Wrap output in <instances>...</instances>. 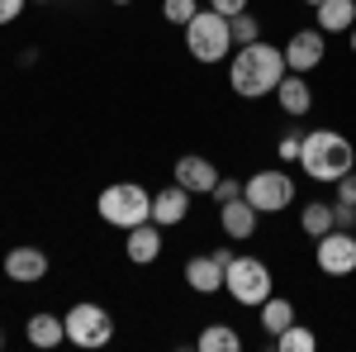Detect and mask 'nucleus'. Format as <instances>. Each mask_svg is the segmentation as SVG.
<instances>
[{
	"mask_svg": "<svg viewBox=\"0 0 356 352\" xmlns=\"http://www.w3.org/2000/svg\"><path fill=\"white\" fill-rule=\"evenodd\" d=\"M223 291L247 309H261V300L271 296V267L261 257H238L233 252V262L223 267Z\"/></svg>",
	"mask_w": 356,
	"mask_h": 352,
	"instance_id": "nucleus-5",
	"label": "nucleus"
},
{
	"mask_svg": "<svg viewBox=\"0 0 356 352\" xmlns=\"http://www.w3.org/2000/svg\"><path fill=\"white\" fill-rule=\"evenodd\" d=\"M257 205L247 200V195H238V200H228V205H219V224H223V234L233 238V243H247L252 234H257Z\"/></svg>",
	"mask_w": 356,
	"mask_h": 352,
	"instance_id": "nucleus-12",
	"label": "nucleus"
},
{
	"mask_svg": "<svg viewBox=\"0 0 356 352\" xmlns=\"http://www.w3.org/2000/svg\"><path fill=\"white\" fill-rule=\"evenodd\" d=\"M162 15H166V24H191L195 15H200V0H162Z\"/></svg>",
	"mask_w": 356,
	"mask_h": 352,
	"instance_id": "nucleus-24",
	"label": "nucleus"
},
{
	"mask_svg": "<svg viewBox=\"0 0 356 352\" xmlns=\"http://www.w3.org/2000/svg\"><path fill=\"white\" fill-rule=\"evenodd\" d=\"M228 29H233V48H243V43H257V38H261V24H257V15H233V20H228Z\"/></svg>",
	"mask_w": 356,
	"mask_h": 352,
	"instance_id": "nucleus-23",
	"label": "nucleus"
},
{
	"mask_svg": "<svg viewBox=\"0 0 356 352\" xmlns=\"http://www.w3.org/2000/svg\"><path fill=\"white\" fill-rule=\"evenodd\" d=\"M300 229L309 234V238H314V243H318L323 234H332V229H337V219H332V205H318V200H314V205H304Z\"/></svg>",
	"mask_w": 356,
	"mask_h": 352,
	"instance_id": "nucleus-22",
	"label": "nucleus"
},
{
	"mask_svg": "<svg viewBox=\"0 0 356 352\" xmlns=\"http://www.w3.org/2000/svg\"><path fill=\"white\" fill-rule=\"evenodd\" d=\"M332 190H337V205H356V167L342 181H332Z\"/></svg>",
	"mask_w": 356,
	"mask_h": 352,
	"instance_id": "nucleus-26",
	"label": "nucleus"
},
{
	"mask_svg": "<svg viewBox=\"0 0 356 352\" xmlns=\"http://www.w3.org/2000/svg\"><path fill=\"white\" fill-rule=\"evenodd\" d=\"M24 5L29 0H0V24H15V20L24 15Z\"/></svg>",
	"mask_w": 356,
	"mask_h": 352,
	"instance_id": "nucleus-28",
	"label": "nucleus"
},
{
	"mask_svg": "<svg viewBox=\"0 0 356 352\" xmlns=\"http://www.w3.org/2000/svg\"><path fill=\"white\" fill-rule=\"evenodd\" d=\"M247 5H252V0H209V10H219V15H228V20H233V15H243Z\"/></svg>",
	"mask_w": 356,
	"mask_h": 352,
	"instance_id": "nucleus-30",
	"label": "nucleus"
},
{
	"mask_svg": "<svg viewBox=\"0 0 356 352\" xmlns=\"http://www.w3.org/2000/svg\"><path fill=\"white\" fill-rule=\"evenodd\" d=\"M318 271L323 276H352L356 271V229H332L318 238Z\"/></svg>",
	"mask_w": 356,
	"mask_h": 352,
	"instance_id": "nucleus-8",
	"label": "nucleus"
},
{
	"mask_svg": "<svg viewBox=\"0 0 356 352\" xmlns=\"http://www.w3.org/2000/svg\"><path fill=\"white\" fill-rule=\"evenodd\" d=\"M332 219H337V229H356V205H337L332 200Z\"/></svg>",
	"mask_w": 356,
	"mask_h": 352,
	"instance_id": "nucleus-29",
	"label": "nucleus"
},
{
	"mask_svg": "<svg viewBox=\"0 0 356 352\" xmlns=\"http://www.w3.org/2000/svg\"><path fill=\"white\" fill-rule=\"evenodd\" d=\"M186 48H191L195 62H223L233 57V29H228V15L219 10H200L191 24H186Z\"/></svg>",
	"mask_w": 356,
	"mask_h": 352,
	"instance_id": "nucleus-4",
	"label": "nucleus"
},
{
	"mask_svg": "<svg viewBox=\"0 0 356 352\" xmlns=\"http://www.w3.org/2000/svg\"><path fill=\"white\" fill-rule=\"evenodd\" d=\"M243 195L257 205V215H280L285 205H295V176L280 171V167H266V171H252L247 176Z\"/></svg>",
	"mask_w": 356,
	"mask_h": 352,
	"instance_id": "nucleus-7",
	"label": "nucleus"
},
{
	"mask_svg": "<svg viewBox=\"0 0 356 352\" xmlns=\"http://www.w3.org/2000/svg\"><path fill=\"white\" fill-rule=\"evenodd\" d=\"M186 286H191L195 296H214V291H223V262L214 257V252L191 257V262H186Z\"/></svg>",
	"mask_w": 356,
	"mask_h": 352,
	"instance_id": "nucleus-16",
	"label": "nucleus"
},
{
	"mask_svg": "<svg viewBox=\"0 0 356 352\" xmlns=\"http://www.w3.org/2000/svg\"><path fill=\"white\" fill-rule=\"evenodd\" d=\"M300 148H304V134H280V143H275L280 162H295V167H300Z\"/></svg>",
	"mask_w": 356,
	"mask_h": 352,
	"instance_id": "nucleus-25",
	"label": "nucleus"
},
{
	"mask_svg": "<svg viewBox=\"0 0 356 352\" xmlns=\"http://www.w3.org/2000/svg\"><path fill=\"white\" fill-rule=\"evenodd\" d=\"M67 343H76V348H105L114 338V319L105 305H95V300H76L67 314Z\"/></svg>",
	"mask_w": 356,
	"mask_h": 352,
	"instance_id": "nucleus-6",
	"label": "nucleus"
},
{
	"mask_svg": "<svg viewBox=\"0 0 356 352\" xmlns=\"http://www.w3.org/2000/svg\"><path fill=\"white\" fill-rule=\"evenodd\" d=\"M171 176H176V186H186L191 195H214V186H219V167L209 162V158H200V153L176 158Z\"/></svg>",
	"mask_w": 356,
	"mask_h": 352,
	"instance_id": "nucleus-9",
	"label": "nucleus"
},
{
	"mask_svg": "<svg viewBox=\"0 0 356 352\" xmlns=\"http://www.w3.org/2000/svg\"><path fill=\"white\" fill-rule=\"evenodd\" d=\"M304 5H314V10H318V5H323V0H304Z\"/></svg>",
	"mask_w": 356,
	"mask_h": 352,
	"instance_id": "nucleus-32",
	"label": "nucleus"
},
{
	"mask_svg": "<svg viewBox=\"0 0 356 352\" xmlns=\"http://www.w3.org/2000/svg\"><path fill=\"white\" fill-rule=\"evenodd\" d=\"M186 215H191V190H186V186H176V181H171L166 190H157V195H152V224L176 229Z\"/></svg>",
	"mask_w": 356,
	"mask_h": 352,
	"instance_id": "nucleus-15",
	"label": "nucleus"
},
{
	"mask_svg": "<svg viewBox=\"0 0 356 352\" xmlns=\"http://www.w3.org/2000/svg\"><path fill=\"white\" fill-rule=\"evenodd\" d=\"M352 53H356V24H352Z\"/></svg>",
	"mask_w": 356,
	"mask_h": 352,
	"instance_id": "nucleus-31",
	"label": "nucleus"
},
{
	"mask_svg": "<svg viewBox=\"0 0 356 352\" xmlns=\"http://www.w3.org/2000/svg\"><path fill=\"white\" fill-rule=\"evenodd\" d=\"M300 167L309 181H342L347 171L356 167V148L337 129H309L304 134V148H300Z\"/></svg>",
	"mask_w": 356,
	"mask_h": 352,
	"instance_id": "nucleus-2",
	"label": "nucleus"
},
{
	"mask_svg": "<svg viewBox=\"0 0 356 352\" xmlns=\"http://www.w3.org/2000/svg\"><path fill=\"white\" fill-rule=\"evenodd\" d=\"M29 5H48V0H29Z\"/></svg>",
	"mask_w": 356,
	"mask_h": 352,
	"instance_id": "nucleus-34",
	"label": "nucleus"
},
{
	"mask_svg": "<svg viewBox=\"0 0 356 352\" xmlns=\"http://www.w3.org/2000/svg\"><path fill=\"white\" fill-rule=\"evenodd\" d=\"M323 53H328L323 29H295L290 43H285V67H290V72H314V67L323 62Z\"/></svg>",
	"mask_w": 356,
	"mask_h": 352,
	"instance_id": "nucleus-10",
	"label": "nucleus"
},
{
	"mask_svg": "<svg viewBox=\"0 0 356 352\" xmlns=\"http://www.w3.org/2000/svg\"><path fill=\"white\" fill-rule=\"evenodd\" d=\"M110 5H134V0H110Z\"/></svg>",
	"mask_w": 356,
	"mask_h": 352,
	"instance_id": "nucleus-33",
	"label": "nucleus"
},
{
	"mask_svg": "<svg viewBox=\"0 0 356 352\" xmlns=\"http://www.w3.org/2000/svg\"><path fill=\"white\" fill-rule=\"evenodd\" d=\"M271 348L275 352H314V348H318V338H314V328H304L300 319H295L290 328H280V333L271 338Z\"/></svg>",
	"mask_w": 356,
	"mask_h": 352,
	"instance_id": "nucleus-21",
	"label": "nucleus"
},
{
	"mask_svg": "<svg viewBox=\"0 0 356 352\" xmlns=\"http://www.w3.org/2000/svg\"><path fill=\"white\" fill-rule=\"evenodd\" d=\"M243 195V181H233V176H219V186H214V200L228 205V200H238Z\"/></svg>",
	"mask_w": 356,
	"mask_h": 352,
	"instance_id": "nucleus-27",
	"label": "nucleus"
},
{
	"mask_svg": "<svg viewBox=\"0 0 356 352\" xmlns=\"http://www.w3.org/2000/svg\"><path fill=\"white\" fill-rule=\"evenodd\" d=\"M290 67H285V48H271V43H243L238 53L228 57V86L243 95V100H261V95H271L280 77H285Z\"/></svg>",
	"mask_w": 356,
	"mask_h": 352,
	"instance_id": "nucleus-1",
	"label": "nucleus"
},
{
	"mask_svg": "<svg viewBox=\"0 0 356 352\" xmlns=\"http://www.w3.org/2000/svg\"><path fill=\"white\" fill-rule=\"evenodd\" d=\"M5 276L10 281H19V286H38L43 276H48V252L43 247H15V252H5Z\"/></svg>",
	"mask_w": 356,
	"mask_h": 352,
	"instance_id": "nucleus-11",
	"label": "nucleus"
},
{
	"mask_svg": "<svg viewBox=\"0 0 356 352\" xmlns=\"http://www.w3.org/2000/svg\"><path fill=\"white\" fill-rule=\"evenodd\" d=\"M200 352H243V333L228 324H204V333L195 338Z\"/></svg>",
	"mask_w": 356,
	"mask_h": 352,
	"instance_id": "nucleus-19",
	"label": "nucleus"
},
{
	"mask_svg": "<svg viewBox=\"0 0 356 352\" xmlns=\"http://www.w3.org/2000/svg\"><path fill=\"white\" fill-rule=\"evenodd\" d=\"M271 95L280 100V109H285L290 119H304V114L314 109V91H309V82H304V72H285Z\"/></svg>",
	"mask_w": 356,
	"mask_h": 352,
	"instance_id": "nucleus-14",
	"label": "nucleus"
},
{
	"mask_svg": "<svg viewBox=\"0 0 356 352\" xmlns=\"http://www.w3.org/2000/svg\"><path fill=\"white\" fill-rule=\"evenodd\" d=\"M124 252H129V262L134 267H152L157 257H162V224H138V229H129V243H124Z\"/></svg>",
	"mask_w": 356,
	"mask_h": 352,
	"instance_id": "nucleus-13",
	"label": "nucleus"
},
{
	"mask_svg": "<svg viewBox=\"0 0 356 352\" xmlns=\"http://www.w3.org/2000/svg\"><path fill=\"white\" fill-rule=\"evenodd\" d=\"M0 348H5V333H0Z\"/></svg>",
	"mask_w": 356,
	"mask_h": 352,
	"instance_id": "nucleus-35",
	"label": "nucleus"
},
{
	"mask_svg": "<svg viewBox=\"0 0 356 352\" xmlns=\"http://www.w3.org/2000/svg\"><path fill=\"white\" fill-rule=\"evenodd\" d=\"M356 24V0H323L318 5V29L323 33H352Z\"/></svg>",
	"mask_w": 356,
	"mask_h": 352,
	"instance_id": "nucleus-18",
	"label": "nucleus"
},
{
	"mask_svg": "<svg viewBox=\"0 0 356 352\" xmlns=\"http://www.w3.org/2000/svg\"><path fill=\"white\" fill-rule=\"evenodd\" d=\"M95 210H100V219L105 224H114V229H138V224H147L152 219V195L138 186V181H114V186L100 190V200H95Z\"/></svg>",
	"mask_w": 356,
	"mask_h": 352,
	"instance_id": "nucleus-3",
	"label": "nucleus"
},
{
	"mask_svg": "<svg viewBox=\"0 0 356 352\" xmlns=\"http://www.w3.org/2000/svg\"><path fill=\"white\" fill-rule=\"evenodd\" d=\"M290 324H295V305H290L285 296H280V300L266 296V300H261V328H266L271 338L280 333V328H290Z\"/></svg>",
	"mask_w": 356,
	"mask_h": 352,
	"instance_id": "nucleus-20",
	"label": "nucleus"
},
{
	"mask_svg": "<svg viewBox=\"0 0 356 352\" xmlns=\"http://www.w3.org/2000/svg\"><path fill=\"white\" fill-rule=\"evenodd\" d=\"M29 343H33V348H57V343H67V319H57V314H48V309H43V314H33V319H29Z\"/></svg>",
	"mask_w": 356,
	"mask_h": 352,
	"instance_id": "nucleus-17",
	"label": "nucleus"
}]
</instances>
